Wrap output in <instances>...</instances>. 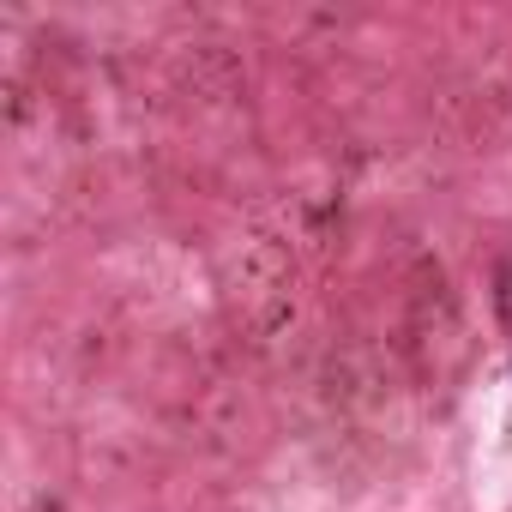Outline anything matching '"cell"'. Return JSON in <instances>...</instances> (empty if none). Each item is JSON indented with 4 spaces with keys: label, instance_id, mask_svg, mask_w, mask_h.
Wrapping results in <instances>:
<instances>
[{
    "label": "cell",
    "instance_id": "6da1fadb",
    "mask_svg": "<svg viewBox=\"0 0 512 512\" xmlns=\"http://www.w3.org/2000/svg\"><path fill=\"white\" fill-rule=\"evenodd\" d=\"M494 314H500V326L512 332V253L494 266Z\"/></svg>",
    "mask_w": 512,
    "mask_h": 512
}]
</instances>
